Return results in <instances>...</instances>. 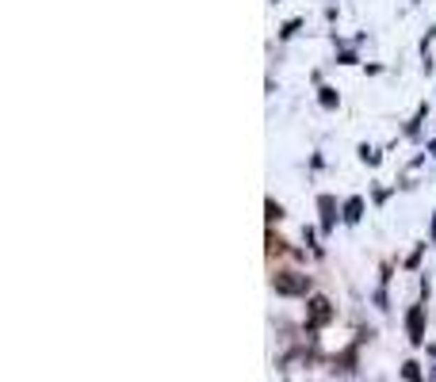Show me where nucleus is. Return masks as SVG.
<instances>
[{
	"instance_id": "1",
	"label": "nucleus",
	"mask_w": 436,
	"mask_h": 382,
	"mask_svg": "<svg viewBox=\"0 0 436 382\" xmlns=\"http://www.w3.org/2000/svg\"><path fill=\"white\" fill-rule=\"evenodd\" d=\"M272 287H276V295H306L310 291V279L306 275H295V272H284L272 279Z\"/></svg>"
},
{
	"instance_id": "2",
	"label": "nucleus",
	"mask_w": 436,
	"mask_h": 382,
	"mask_svg": "<svg viewBox=\"0 0 436 382\" xmlns=\"http://www.w3.org/2000/svg\"><path fill=\"white\" fill-rule=\"evenodd\" d=\"M329 318H333V310H329V298H310V314H306V325L310 329H318V325H326Z\"/></svg>"
},
{
	"instance_id": "3",
	"label": "nucleus",
	"mask_w": 436,
	"mask_h": 382,
	"mask_svg": "<svg viewBox=\"0 0 436 382\" xmlns=\"http://www.w3.org/2000/svg\"><path fill=\"white\" fill-rule=\"evenodd\" d=\"M406 325H409V340H414V344H421V340H425V314H421V306H414V310H409Z\"/></svg>"
},
{
	"instance_id": "4",
	"label": "nucleus",
	"mask_w": 436,
	"mask_h": 382,
	"mask_svg": "<svg viewBox=\"0 0 436 382\" xmlns=\"http://www.w3.org/2000/svg\"><path fill=\"white\" fill-rule=\"evenodd\" d=\"M321 210H326V230L333 226V199H321Z\"/></svg>"
},
{
	"instance_id": "5",
	"label": "nucleus",
	"mask_w": 436,
	"mask_h": 382,
	"mask_svg": "<svg viewBox=\"0 0 436 382\" xmlns=\"http://www.w3.org/2000/svg\"><path fill=\"white\" fill-rule=\"evenodd\" d=\"M406 379H409V382H421V371H417V363H406Z\"/></svg>"
}]
</instances>
